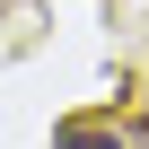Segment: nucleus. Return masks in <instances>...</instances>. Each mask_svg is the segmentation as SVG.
<instances>
[{"label": "nucleus", "instance_id": "1", "mask_svg": "<svg viewBox=\"0 0 149 149\" xmlns=\"http://www.w3.org/2000/svg\"><path fill=\"white\" fill-rule=\"evenodd\" d=\"M53 149H123V140H114L105 123H61V132H53Z\"/></svg>", "mask_w": 149, "mask_h": 149}]
</instances>
